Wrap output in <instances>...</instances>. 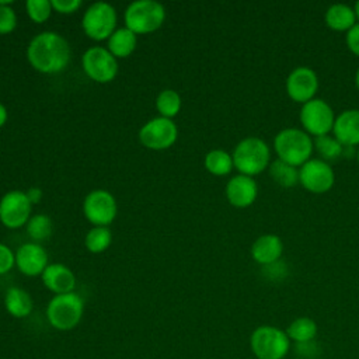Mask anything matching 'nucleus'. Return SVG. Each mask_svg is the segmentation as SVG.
Segmentation results:
<instances>
[{
  "label": "nucleus",
  "instance_id": "obj_1",
  "mask_svg": "<svg viewBox=\"0 0 359 359\" xmlns=\"http://www.w3.org/2000/svg\"><path fill=\"white\" fill-rule=\"evenodd\" d=\"M69 42L55 31H43L35 35L27 46V59L39 73L55 74L63 72L70 62Z\"/></svg>",
  "mask_w": 359,
  "mask_h": 359
},
{
  "label": "nucleus",
  "instance_id": "obj_2",
  "mask_svg": "<svg viewBox=\"0 0 359 359\" xmlns=\"http://www.w3.org/2000/svg\"><path fill=\"white\" fill-rule=\"evenodd\" d=\"M278 158L297 167L303 165L311 156L314 142L311 136L299 128H285L273 139Z\"/></svg>",
  "mask_w": 359,
  "mask_h": 359
},
{
  "label": "nucleus",
  "instance_id": "obj_3",
  "mask_svg": "<svg viewBox=\"0 0 359 359\" xmlns=\"http://www.w3.org/2000/svg\"><path fill=\"white\" fill-rule=\"evenodd\" d=\"M231 157L240 174L252 177L268 167L271 151L265 140L257 136H248L236 144Z\"/></svg>",
  "mask_w": 359,
  "mask_h": 359
},
{
  "label": "nucleus",
  "instance_id": "obj_4",
  "mask_svg": "<svg viewBox=\"0 0 359 359\" xmlns=\"http://www.w3.org/2000/svg\"><path fill=\"white\" fill-rule=\"evenodd\" d=\"M165 20V8L154 0L132 1L123 13L125 27L136 35L150 34L157 31Z\"/></svg>",
  "mask_w": 359,
  "mask_h": 359
},
{
  "label": "nucleus",
  "instance_id": "obj_5",
  "mask_svg": "<svg viewBox=\"0 0 359 359\" xmlns=\"http://www.w3.org/2000/svg\"><path fill=\"white\" fill-rule=\"evenodd\" d=\"M84 311L83 299L74 293L55 294L46 306V318L49 324L59 331L73 330L81 320Z\"/></svg>",
  "mask_w": 359,
  "mask_h": 359
},
{
  "label": "nucleus",
  "instance_id": "obj_6",
  "mask_svg": "<svg viewBox=\"0 0 359 359\" xmlns=\"http://www.w3.org/2000/svg\"><path fill=\"white\" fill-rule=\"evenodd\" d=\"M250 345L258 359H283L290 349V339L278 327L261 325L252 331Z\"/></svg>",
  "mask_w": 359,
  "mask_h": 359
},
{
  "label": "nucleus",
  "instance_id": "obj_7",
  "mask_svg": "<svg viewBox=\"0 0 359 359\" xmlns=\"http://www.w3.org/2000/svg\"><path fill=\"white\" fill-rule=\"evenodd\" d=\"M116 10L107 1L90 4L81 18L84 34L94 41H105L116 29Z\"/></svg>",
  "mask_w": 359,
  "mask_h": 359
},
{
  "label": "nucleus",
  "instance_id": "obj_8",
  "mask_svg": "<svg viewBox=\"0 0 359 359\" xmlns=\"http://www.w3.org/2000/svg\"><path fill=\"white\" fill-rule=\"evenodd\" d=\"M84 73L95 83H109L118 74V59L104 46H91L81 56Z\"/></svg>",
  "mask_w": 359,
  "mask_h": 359
},
{
  "label": "nucleus",
  "instance_id": "obj_9",
  "mask_svg": "<svg viewBox=\"0 0 359 359\" xmlns=\"http://www.w3.org/2000/svg\"><path fill=\"white\" fill-rule=\"evenodd\" d=\"M83 213L93 226L108 227L118 213L116 199L107 189H93L84 198Z\"/></svg>",
  "mask_w": 359,
  "mask_h": 359
},
{
  "label": "nucleus",
  "instance_id": "obj_10",
  "mask_svg": "<svg viewBox=\"0 0 359 359\" xmlns=\"http://www.w3.org/2000/svg\"><path fill=\"white\" fill-rule=\"evenodd\" d=\"M32 203L25 191L11 189L0 199V222L7 229H20L31 217Z\"/></svg>",
  "mask_w": 359,
  "mask_h": 359
},
{
  "label": "nucleus",
  "instance_id": "obj_11",
  "mask_svg": "<svg viewBox=\"0 0 359 359\" xmlns=\"http://www.w3.org/2000/svg\"><path fill=\"white\" fill-rule=\"evenodd\" d=\"M178 137V128L172 119L156 116L147 121L139 130L140 143L151 150H165Z\"/></svg>",
  "mask_w": 359,
  "mask_h": 359
},
{
  "label": "nucleus",
  "instance_id": "obj_12",
  "mask_svg": "<svg viewBox=\"0 0 359 359\" xmlns=\"http://www.w3.org/2000/svg\"><path fill=\"white\" fill-rule=\"evenodd\" d=\"M300 122L307 133L321 136L334 128L335 114L327 101L311 98L300 109Z\"/></svg>",
  "mask_w": 359,
  "mask_h": 359
},
{
  "label": "nucleus",
  "instance_id": "obj_13",
  "mask_svg": "<svg viewBox=\"0 0 359 359\" xmlns=\"http://www.w3.org/2000/svg\"><path fill=\"white\" fill-rule=\"evenodd\" d=\"M334 170L323 158H309L299 168V182L310 192H325L334 185Z\"/></svg>",
  "mask_w": 359,
  "mask_h": 359
},
{
  "label": "nucleus",
  "instance_id": "obj_14",
  "mask_svg": "<svg viewBox=\"0 0 359 359\" xmlns=\"http://www.w3.org/2000/svg\"><path fill=\"white\" fill-rule=\"evenodd\" d=\"M318 88V77L309 66L294 67L286 79V91L297 102H307L314 98Z\"/></svg>",
  "mask_w": 359,
  "mask_h": 359
},
{
  "label": "nucleus",
  "instance_id": "obj_15",
  "mask_svg": "<svg viewBox=\"0 0 359 359\" xmlns=\"http://www.w3.org/2000/svg\"><path fill=\"white\" fill-rule=\"evenodd\" d=\"M15 265L18 271L27 276L42 275L45 268L49 265L48 252L38 243H24L17 248Z\"/></svg>",
  "mask_w": 359,
  "mask_h": 359
},
{
  "label": "nucleus",
  "instance_id": "obj_16",
  "mask_svg": "<svg viewBox=\"0 0 359 359\" xmlns=\"http://www.w3.org/2000/svg\"><path fill=\"white\" fill-rule=\"evenodd\" d=\"M258 195V185L250 175L238 174L231 177L226 184L227 201L237 208L250 206Z\"/></svg>",
  "mask_w": 359,
  "mask_h": 359
},
{
  "label": "nucleus",
  "instance_id": "obj_17",
  "mask_svg": "<svg viewBox=\"0 0 359 359\" xmlns=\"http://www.w3.org/2000/svg\"><path fill=\"white\" fill-rule=\"evenodd\" d=\"M45 287L55 294H63L73 292L76 286V276L73 271L65 264H49L41 275Z\"/></svg>",
  "mask_w": 359,
  "mask_h": 359
},
{
  "label": "nucleus",
  "instance_id": "obj_18",
  "mask_svg": "<svg viewBox=\"0 0 359 359\" xmlns=\"http://www.w3.org/2000/svg\"><path fill=\"white\" fill-rule=\"evenodd\" d=\"M334 136L345 146L359 144V109L342 111L334 122Z\"/></svg>",
  "mask_w": 359,
  "mask_h": 359
},
{
  "label": "nucleus",
  "instance_id": "obj_19",
  "mask_svg": "<svg viewBox=\"0 0 359 359\" xmlns=\"http://www.w3.org/2000/svg\"><path fill=\"white\" fill-rule=\"evenodd\" d=\"M282 240L272 233L259 236L251 245V255L261 265H268L278 261L282 255Z\"/></svg>",
  "mask_w": 359,
  "mask_h": 359
},
{
  "label": "nucleus",
  "instance_id": "obj_20",
  "mask_svg": "<svg viewBox=\"0 0 359 359\" xmlns=\"http://www.w3.org/2000/svg\"><path fill=\"white\" fill-rule=\"evenodd\" d=\"M4 306L8 314L15 318H24L31 314L34 302L31 294L18 286H11L4 294Z\"/></svg>",
  "mask_w": 359,
  "mask_h": 359
},
{
  "label": "nucleus",
  "instance_id": "obj_21",
  "mask_svg": "<svg viewBox=\"0 0 359 359\" xmlns=\"http://www.w3.org/2000/svg\"><path fill=\"white\" fill-rule=\"evenodd\" d=\"M107 41H108L107 49L116 59H122L132 55L133 50L136 49L137 35L126 27H119L112 32V35Z\"/></svg>",
  "mask_w": 359,
  "mask_h": 359
},
{
  "label": "nucleus",
  "instance_id": "obj_22",
  "mask_svg": "<svg viewBox=\"0 0 359 359\" xmlns=\"http://www.w3.org/2000/svg\"><path fill=\"white\" fill-rule=\"evenodd\" d=\"M325 22L334 29L344 31L356 24V15L351 6L345 3H334L325 11Z\"/></svg>",
  "mask_w": 359,
  "mask_h": 359
},
{
  "label": "nucleus",
  "instance_id": "obj_23",
  "mask_svg": "<svg viewBox=\"0 0 359 359\" xmlns=\"http://www.w3.org/2000/svg\"><path fill=\"white\" fill-rule=\"evenodd\" d=\"M286 334L296 344L311 342L317 335V324L310 317H299L289 324Z\"/></svg>",
  "mask_w": 359,
  "mask_h": 359
},
{
  "label": "nucleus",
  "instance_id": "obj_24",
  "mask_svg": "<svg viewBox=\"0 0 359 359\" xmlns=\"http://www.w3.org/2000/svg\"><path fill=\"white\" fill-rule=\"evenodd\" d=\"M203 164L205 168L213 175H226L234 167L231 154L223 149H212L210 151H208Z\"/></svg>",
  "mask_w": 359,
  "mask_h": 359
},
{
  "label": "nucleus",
  "instance_id": "obj_25",
  "mask_svg": "<svg viewBox=\"0 0 359 359\" xmlns=\"http://www.w3.org/2000/svg\"><path fill=\"white\" fill-rule=\"evenodd\" d=\"M181 97L175 90L165 88L160 91L156 97V109L163 118L172 119L174 116L178 115L181 109Z\"/></svg>",
  "mask_w": 359,
  "mask_h": 359
},
{
  "label": "nucleus",
  "instance_id": "obj_26",
  "mask_svg": "<svg viewBox=\"0 0 359 359\" xmlns=\"http://www.w3.org/2000/svg\"><path fill=\"white\" fill-rule=\"evenodd\" d=\"M269 174L272 180L282 187H293L299 182V170L280 158L271 163Z\"/></svg>",
  "mask_w": 359,
  "mask_h": 359
},
{
  "label": "nucleus",
  "instance_id": "obj_27",
  "mask_svg": "<svg viewBox=\"0 0 359 359\" xmlns=\"http://www.w3.org/2000/svg\"><path fill=\"white\" fill-rule=\"evenodd\" d=\"M25 227H27V234L29 236V238L38 244L41 241L48 240L53 231V224H52L50 217L43 213L31 216L28 223L25 224Z\"/></svg>",
  "mask_w": 359,
  "mask_h": 359
},
{
  "label": "nucleus",
  "instance_id": "obj_28",
  "mask_svg": "<svg viewBox=\"0 0 359 359\" xmlns=\"http://www.w3.org/2000/svg\"><path fill=\"white\" fill-rule=\"evenodd\" d=\"M111 241L112 233L105 226H93L84 237V245L93 254L104 252L111 245Z\"/></svg>",
  "mask_w": 359,
  "mask_h": 359
},
{
  "label": "nucleus",
  "instance_id": "obj_29",
  "mask_svg": "<svg viewBox=\"0 0 359 359\" xmlns=\"http://www.w3.org/2000/svg\"><path fill=\"white\" fill-rule=\"evenodd\" d=\"M314 147L318 151V154L323 157V160L328 163V160H335L344 156L345 146L335 136L321 135V136H316Z\"/></svg>",
  "mask_w": 359,
  "mask_h": 359
},
{
  "label": "nucleus",
  "instance_id": "obj_30",
  "mask_svg": "<svg viewBox=\"0 0 359 359\" xmlns=\"http://www.w3.org/2000/svg\"><path fill=\"white\" fill-rule=\"evenodd\" d=\"M25 11L34 22L42 24L49 20L53 8L50 0H27Z\"/></svg>",
  "mask_w": 359,
  "mask_h": 359
},
{
  "label": "nucleus",
  "instance_id": "obj_31",
  "mask_svg": "<svg viewBox=\"0 0 359 359\" xmlns=\"http://www.w3.org/2000/svg\"><path fill=\"white\" fill-rule=\"evenodd\" d=\"M17 14L11 7V1H0V34L6 35L15 29Z\"/></svg>",
  "mask_w": 359,
  "mask_h": 359
},
{
  "label": "nucleus",
  "instance_id": "obj_32",
  "mask_svg": "<svg viewBox=\"0 0 359 359\" xmlns=\"http://www.w3.org/2000/svg\"><path fill=\"white\" fill-rule=\"evenodd\" d=\"M15 265V252L6 244L0 243V275L7 273Z\"/></svg>",
  "mask_w": 359,
  "mask_h": 359
},
{
  "label": "nucleus",
  "instance_id": "obj_33",
  "mask_svg": "<svg viewBox=\"0 0 359 359\" xmlns=\"http://www.w3.org/2000/svg\"><path fill=\"white\" fill-rule=\"evenodd\" d=\"M53 11L60 14H72L81 7V0H50Z\"/></svg>",
  "mask_w": 359,
  "mask_h": 359
},
{
  "label": "nucleus",
  "instance_id": "obj_34",
  "mask_svg": "<svg viewBox=\"0 0 359 359\" xmlns=\"http://www.w3.org/2000/svg\"><path fill=\"white\" fill-rule=\"evenodd\" d=\"M264 273L269 278V279H282L286 273V265L282 261H275L272 264L264 265Z\"/></svg>",
  "mask_w": 359,
  "mask_h": 359
},
{
  "label": "nucleus",
  "instance_id": "obj_35",
  "mask_svg": "<svg viewBox=\"0 0 359 359\" xmlns=\"http://www.w3.org/2000/svg\"><path fill=\"white\" fill-rule=\"evenodd\" d=\"M346 45L348 48L359 56V22H356L346 32Z\"/></svg>",
  "mask_w": 359,
  "mask_h": 359
},
{
  "label": "nucleus",
  "instance_id": "obj_36",
  "mask_svg": "<svg viewBox=\"0 0 359 359\" xmlns=\"http://www.w3.org/2000/svg\"><path fill=\"white\" fill-rule=\"evenodd\" d=\"M25 192H27V196H28V199L31 201L32 205L41 202V199H42V189H41V188H38V187H31V188H28Z\"/></svg>",
  "mask_w": 359,
  "mask_h": 359
},
{
  "label": "nucleus",
  "instance_id": "obj_37",
  "mask_svg": "<svg viewBox=\"0 0 359 359\" xmlns=\"http://www.w3.org/2000/svg\"><path fill=\"white\" fill-rule=\"evenodd\" d=\"M7 122V108L0 102V128Z\"/></svg>",
  "mask_w": 359,
  "mask_h": 359
},
{
  "label": "nucleus",
  "instance_id": "obj_38",
  "mask_svg": "<svg viewBox=\"0 0 359 359\" xmlns=\"http://www.w3.org/2000/svg\"><path fill=\"white\" fill-rule=\"evenodd\" d=\"M353 11H355V15H356V20L359 21V0L355 3V7H353Z\"/></svg>",
  "mask_w": 359,
  "mask_h": 359
},
{
  "label": "nucleus",
  "instance_id": "obj_39",
  "mask_svg": "<svg viewBox=\"0 0 359 359\" xmlns=\"http://www.w3.org/2000/svg\"><path fill=\"white\" fill-rule=\"evenodd\" d=\"M355 83H356V87L359 88V67L356 70V74H355Z\"/></svg>",
  "mask_w": 359,
  "mask_h": 359
},
{
  "label": "nucleus",
  "instance_id": "obj_40",
  "mask_svg": "<svg viewBox=\"0 0 359 359\" xmlns=\"http://www.w3.org/2000/svg\"><path fill=\"white\" fill-rule=\"evenodd\" d=\"M358 160H359V150H358Z\"/></svg>",
  "mask_w": 359,
  "mask_h": 359
}]
</instances>
